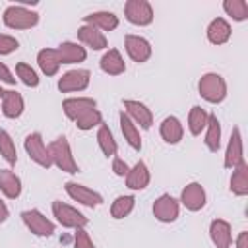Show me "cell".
<instances>
[{
	"instance_id": "obj_1",
	"label": "cell",
	"mask_w": 248,
	"mask_h": 248,
	"mask_svg": "<svg viewBox=\"0 0 248 248\" xmlns=\"http://www.w3.org/2000/svg\"><path fill=\"white\" fill-rule=\"evenodd\" d=\"M48 153H50V159H52V165L58 167L60 170L64 172H70V174H76L79 172L78 169V163L72 155V149H70V143L64 136L56 138L54 141H50L48 145Z\"/></svg>"
},
{
	"instance_id": "obj_2",
	"label": "cell",
	"mask_w": 248,
	"mask_h": 248,
	"mask_svg": "<svg viewBox=\"0 0 248 248\" xmlns=\"http://www.w3.org/2000/svg\"><path fill=\"white\" fill-rule=\"evenodd\" d=\"M4 25L10 29H31L39 23V14L21 6V4H12L4 10Z\"/></svg>"
},
{
	"instance_id": "obj_3",
	"label": "cell",
	"mask_w": 248,
	"mask_h": 248,
	"mask_svg": "<svg viewBox=\"0 0 248 248\" xmlns=\"http://www.w3.org/2000/svg\"><path fill=\"white\" fill-rule=\"evenodd\" d=\"M198 91L200 95L207 101V103H221L225 97H227V83L223 79V76L215 74V72H209V74H203L198 81Z\"/></svg>"
},
{
	"instance_id": "obj_4",
	"label": "cell",
	"mask_w": 248,
	"mask_h": 248,
	"mask_svg": "<svg viewBox=\"0 0 248 248\" xmlns=\"http://www.w3.org/2000/svg\"><path fill=\"white\" fill-rule=\"evenodd\" d=\"M52 213H54L56 221L66 229H85V225L89 223L83 213H79L76 207H72L60 200L52 202Z\"/></svg>"
},
{
	"instance_id": "obj_5",
	"label": "cell",
	"mask_w": 248,
	"mask_h": 248,
	"mask_svg": "<svg viewBox=\"0 0 248 248\" xmlns=\"http://www.w3.org/2000/svg\"><path fill=\"white\" fill-rule=\"evenodd\" d=\"M23 147L29 155L31 161H35L37 165H41L43 169H50L52 167V159H50V153H48V147L45 145L43 141V136L39 132H33L25 138L23 141Z\"/></svg>"
},
{
	"instance_id": "obj_6",
	"label": "cell",
	"mask_w": 248,
	"mask_h": 248,
	"mask_svg": "<svg viewBox=\"0 0 248 248\" xmlns=\"http://www.w3.org/2000/svg\"><path fill=\"white\" fill-rule=\"evenodd\" d=\"M124 16L132 25H149L153 21V8L147 0H128L124 4Z\"/></svg>"
},
{
	"instance_id": "obj_7",
	"label": "cell",
	"mask_w": 248,
	"mask_h": 248,
	"mask_svg": "<svg viewBox=\"0 0 248 248\" xmlns=\"http://www.w3.org/2000/svg\"><path fill=\"white\" fill-rule=\"evenodd\" d=\"M64 190H66V194H68L74 202H78V203H81V205L97 207V205L103 203V196H101L99 192H95V190L83 186V184H78V182L68 180V182L64 184Z\"/></svg>"
},
{
	"instance_id": "obj_8",
	"label": "cell",
	"mask_w": 248,
	"mask_h": 248,
	"mask_svg": "<svg viewBox=\"0 0 248 248\" xmlns=\"http://www.w3.org/2000/svg\"><path fill=\"white\" fill-rule=\"evenodd\" d=\"M21 219H23L25 227L37 236H52V232H54V223L50 219H46L39 209H25L21 213Z\"/></svg>"
},
{
	"instance_id": "obj_9",
	"label": "cell",
	"mask_w": 248,
	"mask_h": 248,
	"mask_svg": "<svg viewBox=\"0 0 248 248\" xmlns=\"http://www.w3.org/2000/svg\"><path fill=\"white\" fill-rule=\"evenodd\" d=\"M180 205L170 194H161L153 203V215L161 223H172L178 219Z\"/></svg>"
},
{
	"instance_id": "obj_10",
	"label": "cell",
	"mask_w": 248,
	"mask_h": 248,
	"mask_svg": "<svg viewBox=\"0 0 248 248\" xmlns=\"http://www.w3.org/2000/svg\"><path fill=\"white\" fill-rule=\"evenodd\" d=\"M91 72L89 70H70L58 79V89L62 93H72V91H83L89 85Z\"/></svg>"
},
{
	"instance_id": "obj_11",
	"label": "cell",
	"mask_w": 248,
	"mask_h": 248,
	"mask_svg": "<svg viewBox=\"0 0 248 248\" xmlns=\"http://www.w3.org/2000/svg\"><path fill=\"white\" fill-rule=\"evenodd\" d=\"M124 46H126V52L128 56L141 64V62H147L149 56H151V45L147 39L140 37V35H126L124 37Z\"/></svg>"
},
{
	"instance_id": "obj_12",
	"label": "cell",
	"mask_w": 248,
	"mask_h": 248,
	"mask_svg": "<svg viewBox=\"0 0 248 248\" xmlns=\"http://www.w3.org/2000/svg\"><path fill=\"white\" fill-rule=\"evenodd\" d=\"M124 112L128 114V118H130L136 126L140 124V128H143V130H149L151 124H153V114H151V110H149L143 103H140V101L126 99V101H124Z\"/></svg>"
},
{
	"instance_id": "obj_13",
	"label": "cell",
	"mask_w": 248,
	"mask_h": 248,
	"mask_svg": "<svg viewBox=\"0 0 248 248\" xmlns=\"http://www.w3.org/2000/svg\"><path fill=\"white\" fill-rule=\"evenodd\" d=\"M205 190L200 182H190L184 186L182 194H180V202L188 211H200L205 205Z\"/></svg>"
},
{
	"instance_id": "obj_14",
	"label": "cell",
	"mask_w": 248,
	"mask_h": 248,
	"mask_svg": "<svg viewBox=\"0 0 248 248\" xmlns=\"http://www.w3.org/2000/svg\"><path fill=\"white\" fill-rule=\"evenodd\" d=\"M240 163H244V151H242V136H240V128L234 126L231 132V140L227 143V151H225V167L227 169H234Z\"/></svg>"
},
{
	"instance_id": "obj_15",
	"label": "cell",
	"mask_w": 248,
	"mask_h": 248,
	"mask_svg": "<svg viewBox=\"0 0 248 248\" xmlns=\"http://www.w3.org/2000/svg\"><path fill=\"white\" fill-rule=\"evenodd\" d=\"M91 108H97V101L91 99V97H70V99H64V103H62L64 114L70 120H74V122L81 114H85L87 110H91Z\"/></svg>"
},
{
	"instance_id": "obj_16",
	"label": "cell",
	"mask_w": 248,
	"mask_h": 248,
	"mask_svg": "<svg viewBox=\"0 0 248 248\" xmlns=\"http://www.w3.org/2000/svg\"><path fill=\"white\" fill-rule=\"evenodd\" d=\"M99 66L108 76H120L126 72V62H124L122 54L118 52V48H108L103 54V58L99 60Z\"/></svg>"
},
{
	"instance_id": "obj_17",
	"label": "cell",
	"mask_w": 248,
	"mask_h": 248,
	"mask_svg": "<svg viewBox=\"0 0 248 248\" xmlns=\"http://www.w3.org/2000/svg\"><path fill=\"white\" fill-rule=\"evenodd\" d=\"M149 180H151V174L143 161H138L126 174V186L130 190H143V188H147Z\"/></svg>"
},
{
	"instance_id": "obj_18",
	"label": "cell",
	"mask_w": 248,
	"mask_h": 248,
	"mask_svg": "<svg viewBox=\"0 0 248 248\" xmlns=\"http://www.w3.org/2000/svg\"><path fill=\"white\" fill-rule=\"evenodd\" d=\"M209 236L217 248H231L232 234H231V225L225 219H215L209 225Z\"/></svg>"
},
{
	"instance_id": "obj_19",
	"label": "cell",
	"mask_w": 248,
	"mask_h": 248,
	"mask_svg": "<svg viewBox=\"0 0 248 248\" xmlns=\"http://www.w3.org/2000/svg\"><path fill=\"white\" fill-rule=\"evenodd\" d=\"M78 39L85 45V46H89V48H93V50H103V48H107V37H105V33L103 31H99V29H95V27H91V25H81L79 29H78Z\"/></svg>"
},
{
	"instance_id": "obj_20",
	"label": "cell",
	"mask_w": 248,
	"mask_h": 248,
	"mask_svg": "<svg viewBox=\"0 0 248 248\" xmlns=\"http://www.w3.org/2000/svg\"><path fill=\"white\" fill-rule=\"evenodd\" d=\"M85 25H91L99 31H112L118 27V16L112 12H93L89 16H83Z\"/></svg>"
},
{
	"instance_id": "obj_21",
	"label": "cell",
	"mask_w": 248,
	"mask_h": 248,
	"mask_svg": "<svg viewBox=\"0 0 248 248\" xmlns=\"http://www.w3.org/2000/svg\"><path fill=\"white\" fill-rule=\"evenodd\" d=\"M56 52H58L60 64H76V62H83L87 58L85 48L79 46L78 43H72V41H66V43L58 45Z\"/></svg>"
},
{
	"instance_id": "obj_22",
	"label": "cell",
	"mask_w": 248,
	"mask_h": 248,
	"mask_svg": "<svg viewBox=\"0 0 248 248\" xmlns=\"http://www.w3.org/2000/svg\"><path fill=\"white\" fill-rule=\"evenodd\" d=\"M0 190L6 198L16 200L21 194V180L19 176L10 169H0Z\"/></svg>"
},
{
	"instance_id": "obj_23",
	"label": "cell",
	"mask_w": 248,
	"mask_h": 248,
	"mask_svg": "<svg viewBox=\"0 0 248 248\" xmlns=\"http://www.w3.org/2000/svg\"><path fill=\"white\" fill-rule=\"evenodd\" d=\"M23 108H25V105H23L21 93H17L16 89H10V91L4 93V97H2V112H4V116L19 118Z\"/></svg>"
},
{
	"instance_id": "obj_24",
	"label": "cell",
	"mask_w": 248,
	"mask_h": 248,
	"mask_svg": "<svg viewBox=\"0 0 248 248\" xmlns=\"http://www.w3.org/2000/svg\"><path fill=\"white\" fill-rule=\"evenodd\" d=\"M231 25L227 19L223 17H215L209 25H207V41L213 45H223L231 39Z\"/></svg>"
},
{
	"instance_id": "obj_25",
	"label": "cell",
	"mask_w": 248,
	"mask_h": 248,
	"mask_svg": "<svg viewBox=\"0 0 248 248\" xmlns=\"http://www.w3.org/2000/svg\"><path fill=\"white\" fill-rule=\"evenodd\" d=\"M159 134L161 138L167 141V143H178L184 136V128L180 124V120L176 116H167L163 122H161V128H159Z\"/></svg>"
},
{
	"instance_id": "obj_26",
	"label": "cell",
	"mask_w": 248,
	"mask_h": 248,
	"mask_svg": "<svg viewBox=\"0 0 248 248\" xmlns=\"http://www.w3.org/2000/svg\"><path fill=\"white\" fill-rule=\"evenodd\" d=\"M37 64L45 76H54L60 70V58L56 48H41L37 54Z\"/></svg>"
},
{
	"instance_id": "obj_27",
	"label": "cell",
	"mask_w": 248,
	"mask_h": 248,
	"mask_svg": "<svg viewBox=\"0 0 248 248\" xmlns=\"http://www.w3.org/2000/svg\"><path fill=\"white\" fill-rule=\"evenodd\" d=\"M118 120H120L122 136H124V140L128 141V145H130L132 149L140 151V149H141V138H140V130H138V126L128 118V114H126L124 110L118 114Z\"/></svg>"
},
{
	"instance_id": "obj_28",
	"label": "cell",
	"mask_w": 248,
	"mask_h": 248,
	"mask_svg": "<svg viewBox=\"0 0 248 248\" xmlns=\"http://www.w3.org/2000/svg\"><path fill=\"white\" fill-rule=\"evenodd\" d=\"M231 192L234 196H248V165L240 163L232 169L231 176Z\"/></svg>"
},
{
	"instance_id": "obj_29",
	"label": "cell",
	"mask_w": 248,
	"mask_h": 248,
	"mask_svg": "<svg viewBox=\"0 0 248 248\" xmlns=\"http://www.w3.org/2000/svg\"><path fill=\"white\" fill-rule=\"evenodd\" d=\"M207 132H205V145L211 153H217L219 147H221V124H219V118L215 114H209L207 118Z\"/></svg>"
},
{
	"instance_id": "obj_30",
	"label": "cell",
	"mask_w": 248,
	"mask_h": 248,
	"mask_svg": "<svg viewBox=\"0 0 248 248\" xmlns=\"http://www.w3.org/2000/svg\"><path fill=\"white\" fill-rule=\"evenodd\" d=\"M97 143H99L103 155H107V157H114L116 151H118L116 140H114V136H112V132H110V128L107 124L99 126V130H97Z\"/></svg>"
},
{
	"instance_id": "obj_31",
	"label": "cell",
	"mask_w": 248,
	"mask_h": 248,
	"mask_svg": "<svg viewBox=\"0 0 248 248\" xmlns=\"http://www.w3.org/2000/svg\"><path fill=\"white\" fill-rule=\"evenodd\" d=\"M207 118H209V112H205V108L202 107H192L190 112H188V128H190V134L192 136H200L202 130H205L207 126Z\"/></svg>"
},
{
	"instance_id": "obj_32",
	"label": "cell",
	"mask_w": 248,
	"mask_h": 248,
	"mask_svg": "<svg viewBox=\"0 0 248 248\" xmlns=\"http://www.w3.org/2000/svg\"><path fill=\"white\" fill-rule=\"evenodd\" d=\"M134 205H136V198L134 196H118L110 205V215L114 219H124V217H128L132 213Z\"/></svg>"
},
{
	"instance_id": "obj_33",
	"label": "cell",
	"mask_w": 248,
	"mask_h": 248,
	"mask_svg": "<svg viewBox=\"0 0 248 248\" xmlns=\"http://www.w3.org/2000/svg\"><path fill=\"white\" fill-rule=\"evenodd\" d=\"M223 10L234 21H244L248 17V2L246 0H225L223 2Z\"/></svg>"
},
{
	"instance_id": "obj_34",
	"label": "cell",
	"mask_w": 248,
	"mask_h": 248,
	"mask_svg": "<svg viewBox=\"0 0 248 248\" xmlns=\"http://www.w3.org/2000/svg\"><path fill=\"white\" fill-rule=\"evenodd\" d=\"M0 155L10 163L16 165L17 163V151H16V143L12 140V136L0 128Z\"/></svg>"
},
{
	"instance_id": "obj_35",
	"label": "cell",
	"mask_w": 248,
	"mask_h": 248,
	"mask_svg": "<svg viewBox=\"0 0 248 248\" xmlns=\"http://www.w3.org/2000/svg\"><path fill=\"white\" fill-rule=\"evenodd\" d=\"M16 74H17V78L21 79L23 85H27V87H37V85H39V76H37V72H35L29 64H25V62H17V64H16Z\"/></svg>"
},
{
	"instance_id": "obj_36",
	"label": "cell",
	"mask_w": 248,
	"mask_h": 248,
	"mask_svg": "<svg viewBox=\"0 0 248 248\" xmlns=\"http://www.w3.org/2000/svg\"><path fill=\"white\" fill-rule=\"evenodd\" d=\"M103 124V114L97 110V108H91V110H87L85 114H81L78 120H76V126L79 128V130H91V128H95V126H101Z\"/></svg>"
},
{
	"instance_id": "obj_37",
	"label": "cell",
	"mask_w": 248,
	"mask_h": 248,
	"mask_svg": "<svg viewBox=\"0 0 248 248\" xmlns=\"http://www.w3.org/2000/svg\"><path fill=\"white\" fill-rule=\"evenodd\" d=\"M17 48H19V43H17L16 37H12V35H0V56L12 54Z\"/></svg>"
},
{
	"instance_id": "obj_38",
	"label": "cell",
	"mask_w": 248,
	"mask_h": 248,
	"mask_svg": "<svg viewBox=\"0 0 248 248\" xmlns=\"http://www.w3.org/2000/svg\"><path fill=\"white\" fill-rule=\"evenodd\" d=\"M74 248H95V244L89 238L85 229H76V232H74Z\"/></svg>"
},
{
	"instance_id": "obj_39",
	"label": "cell",
	"mask_w": 248,
	"mask_h": 248,
	"mask_svg": "<svg viewBox=\"0 0 248 248\" xmlns=\"http://www.w3.org/2000/svg\"><path fill=\"white\" fill-rule=\"evenodd\" d=\"M112 170H114L116 176H126L128 170H130V167H128V163H126L124 159L114 157V159H112Z\"/></svg>"
},
{
	"instance_id": "obj_40",
	"label": "cell",
	"mask_w": 248,
	"mask_h": 248,
	"mask_svg": "<svg viewBox=\"0 0 248 248\" xmlns=\"http://www.w3.org/2000/svg\"><path fill=\"white\" fill-rule=\"evenodd\" d=\"M0 81H4V83H8V85H14V83H16L14 74L10 72V68H8L4 62H0Z\"/></svg>"
},
{
	"instance_id": "obj_41",
	"label": "cell",
	"mask_w": 248,
	"mask_h": 248,
	"mask_svg": "<svg viewBox=\"0 0 248 248\" xmlns=\"http://www.w3.org/2000/svg\"><path fill=\"white\" fill-rule=\"evenodd\" d=\"M236 248H248V232H246V231H242V232L238 234V238H236Z\"/></svg>"
},
{
	"instance_id": "obj_42",
	"label": "cell",
	"mask_w": 248,
	"mask_h": 248,
	"mask_svg": "<svg viewBox=\"0 0 248 248\" xmlns=\"http://www.w3.org/2000/svg\"><path fill=\"white\" fill-rule=\"evenodd\" d=\"M8 207H6V203L0 200V223H6V219H8Z\"/></svg>"
},
{
	"instance_id": "obj_43",
	"label": "cell",
	"mask_w": 248,
	"mask_h": 248,
	"mask_svg": "<svg viewBox=\"0 0 248 248\" xmlns=\"http://www.w3.org/2000/svg\"><path fill=\"white\" fill-rule=\"evenodd\" d=\"M4 93H6V91H4L2 87H0V103H2V97H4Z\"/></svg>"
}]
</instances>
